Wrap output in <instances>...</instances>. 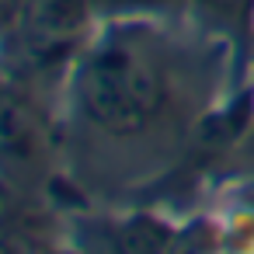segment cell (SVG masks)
<instances>
[{
	"label": "cell",
	"instance_id": "cell-1",
	"mask_svg": "<svg viewBox=\"0 0 254 254\" xmlns=\"http://www.w3.org/2000/svg\"><path fill=\"white\" fill-rule=\"evenodd\" d=\"M80 98L105 132L136 136L160 105V77L143 56L115 46L84 66Z\"/></svg>",
	"mask_w": 254,
	"mask_h": 254
},
{
	"label": "cell",
	"instance_id": "cell-2",
	"mask_svg": "<svg viewBox=\"0 0 254 254\" xmlns=\"http://www.w3.org/2000/svg\"><path fill=\"white\" fill-rule=\"evenodd\" d=\"M84 7L87 0H25V28L46 46L63 42L84 25Z\"/></svg>",
	"mask_w": 254,
	"mask_h": 254
},
{
	"label": "cell",
	"instance_id": "cell-3",
	"mask_svg": "<svg viewBox=\"0 0 254 254\" xmlns=\"http://www.w3.org/2000/svg\"><path fill=\"white\" fill-rule=\"evenodd\" d=\"M39 132V115L35 108L11 94V91H0V150H7V153H25L32 146Z\"/></svg>",
	"mask_w": 254,
	"mask_h": 254
},
{
	"label": "cell",
	"instance_id": "cell-4",
	"mask_svg": "<svg viewBox=\"0 0 254 254\" xmlns=\"http://www.w3.org/2000/svg\"><path fill=\"white\" fill-rule=\"evenodd\" d=\"M171 226L153 216H136L115 230V254H171Z\"/></svg>",
	"mask_w": 254,
	"mask_h": 254
},
{
	"label": "cell",
	"instance_id": "cell-5",
	"mask_svg": "<svg viewBox=\"0 0 254 254\" xmlns=\"http://www.w3.org/2000/svg\"><path fill=\"white\" fill-rule=\"evenodd\" d=\"M212 251V230L205 223L185 230L174 244H171V254H209Z\"/></svg>",
	"mask_w": 254,
	"mask_h": 254
},
{
	"label": "cell",
	"instance_id": "cell-6",
	"mask_svg": "<svg viewBox=\"0 0 254 254\" xmlns=\"http://www.w3.org/2000/svg\"><path fill=\"white\" fill-rule=\"evenodd\" d=\"M112 7H174L178 0H101Z\"/></svg>",
	"mask_w": 254,
	"mask_h": 254
},
{
	"label": "cell",
	"instance_id": "cell-7",
	"mask_svg": "<svg viewBox=\"0 0 254 254\" xmlns=\"http://www.w3.org/2000/svg\"><path fill=\"white\" fill-rule=\"evenodd\" d=\"M11 212H14V198H11V191L0 185V230H4V223L11 219Z\"/></svg>",
	"mask_w": 254,
	"mask_h": 254
},
{
	"label": "cell",
	"instance_id": "cell-8",
	"mask_svg": "<svg viewBox=\"0 0 254 254\" xmlns=\"http://www.w3.org/2000/svg\"><path fill=\"white\" fill-rule=\"evenodd\" d=\"M209 7H219V11H237V7H244L247 0H205Z\"/></svg>",
	"mask_w": 254,
	"mask_h": 254
},
{
	"label": "cell",
	"instance_id": "cell-9",
	"mask_svg": "<svg viewBox=\"0 0 254 254\" xmlns=\"http://www.w3.org/2000/svg\"><path fill=\"white\" fill-rule=\"evenodd\" d=\"M0 254H18V251H14V244H11L4 233H0Z\"/></svg>",
	"mask_w": 254,
	"mask_h": 254
}]
</instances>
